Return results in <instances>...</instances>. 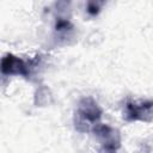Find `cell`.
<instances>
[{"label": "cell", "mask_w": 153, "mask_h": 153, "mask_svg": "<svg viewBox=\"0 0 153 153\" xmlns=\"http://www.w3.org/2000/svg\"><path fill=\"white\" fill-rule=\"evenodd\" d=\"M103 111L92 97L79 100L74 112V127L79 133H88L99 123Z\"/></svg>", "instance_id": "cell-1"}, {"label": "cell", "mask_w": 153, "mask_h": 153, "mask_svg": "<svg viewBox=\"0 0 153 153\" xmlns=\"http://www.w3.org/2000/svg\"><path fill=\"white\" fill-rule=\"evenodd\" d=\"M124 118L128 122L153 121V99H130L124 105Z\"/></svg>", "instance_id": "cell-2"}, {"label": "cell", "mask_w": 153, "mask_h": 153, "mask_svg": "<svg viewBox=\"0 0 153 153\" xmlns=\"http://www.w3.org/2000/svg\"><path fill=\"white\" fill-rule=\"evenodd\" d=\"M92 133L100 143L102 153H117L121 147V134L117 129L109 124L98 123L92 129Z\"/></svg>", "instance_id": "cell-3"}, {"label": "cell", "mask_w": 153, "mask_h": 153, "mask_svg": "<svg viewBox=\"0 0 153 153\" xmlns=\"http://www.w3.org/2000/svg\"><path fill=\"white\" fill-rule=\"evenodd\" d=\"M1 73L4 75H22V76H27L29 75V67L18 56L13 54H6L1 59L0 63Z\"/></svg>", "instance_id": "cell-4"}, {"label": "cell", "mask_w": 153, "mask_h": 153, "mask_svg": "<svg viewBox=\"0 0 153 153\" xmlns=\"http://www.w3.org/2000/svg\"><path fill=\"white\" fill-rule=\"evenodd\" d=\"M73 29L72 23L65 18H56L55 20V30L57 32H67Z\"/></svg>", "instance_id": "cell-5"}, {"label": "cell", "mask_w": 153, "mask_h": 153, "mask_svg": "<svg viewBox=\"0 0 153 153\" xmlns=\"http://www.w3.org/2000/svg\"><path fill=\"white\" fill-rule=\"evenodd\" d=\"M86 11H87V13H88L90 16L94 17V16H97V14L99 13V11H100V5H99L98 2H96V1H90V2L87 4Z\"/></svg>", "instance_id": "cell-6"}]
</instances>
